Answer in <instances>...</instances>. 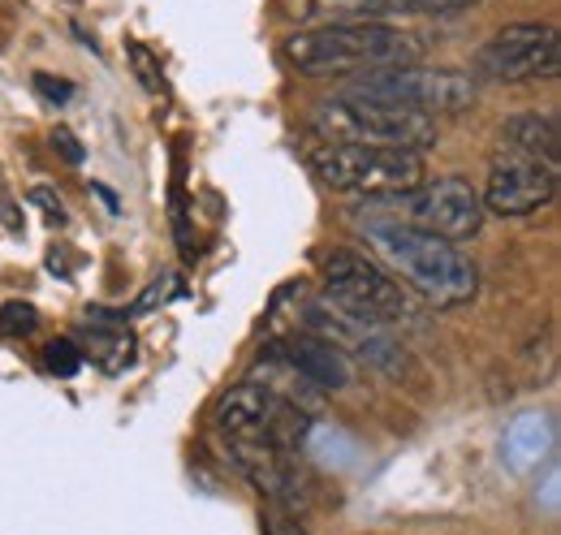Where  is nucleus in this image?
I'll return each mask as SVG.
<instances>
[{
  "label": "nucleus",
  "instance_id": "obj_5",
  "mask_svg": "<svg viewBox=\"0 0 561 535\" xmlns=\"http://www.w3.org/2000/svg\"><path fill=\"white\" fill-rule=\"evenodd\" d=\"M376 207L367 212H380V216H393L402 225H415L423 234H436L445 242H467L480 234L484 225V200L471 182L462 178H436V182H420L415 191H402V195H389V200H371Z\"/></svg>",
  "mask_w": 561,
  "mask_h": 535
},
{
  "label": "nucleus",
  "instance_id": "obj_4",
  "mask_svg": "<svg viewBox=\"0 0 561 535\" xmlns=\"http://www.w3.org/2000/svg\"><path fill=\"white\" fill-rule=\"evenodd\" d=\"M311 173L337 195H367V200L415 191L427 178L420 151L363 147V143H320L311 151Z\"/></svg>",
  "mask_w": 561,
  "mask_h": 535
},
{
  "label": "nucleus",
  "instance_id": "obj_7",
  "mask_svg": "<svg viewBox=\"0 0 561 535\" xmlns=\"http://www.w3.org/2000/svg\"><path fill=\"white\" fill-rule=\"evenodd\" d=\"M324 298L371 325H398L411 316L407 289L358 251H333L324 260Z\"/></svg>",
  "mask_w": 561,
  "mask_h": 535
},
{
  "label": "nucleus",
  "instance_id": "obj_1",
  "mask_svg": "<svg viewBox=\"0 0 561 535\" xmlns=\"http://www.w3.org/2000/svg\"><path fill=\"white\" fill-rule=\"evenodd\" d=\"M358 229L367 234L376 255L432 307H462L480 294V268L454 242H445L436 234H423L415 225H402L393 216H380V212L358 216Z\"/></svg>",
  "mask_w": 561,
  "mask_h": 535
},
{
  "label": "nucleus",
  "instance_id": "obj_2",
  "mask_svg": "<svg viewBox=\"0 0 561 535\" xmlns=\"http://www.w3.org/2000/svg\"><path fill=\"white\" fill-rule=\"evenodd\" d=\"M423 44L385 22H333L316 31H294L285 39V61L307 78H342L389 66H415Z\"/></svg>",
  "mask_w": 561,
  "mask_h": 535
},
{
  "label": "nucleus",
  "instance_id": "obj_13",
  "mask_svg": "<svg viewBox=\"0 0 561 535\" xmlns=\"http://www.w3.org/2000/svg\"><path fill=\"white\" fill-rule=\"evenodd\" d=\"M501 147L523 151V156H536L545 164H558L561 156L558 117H549V113H518V117H510L501 126Z\"/></svg>",
  "mask_w": 561,
  "mask_h": 535
},
{
  "label": "nucleus",
  "instance_id": "obj_17",
  "mask_svg": "<svg viewBox=\"0 0 561 535\" xmlns=\"http://www.w3.org/2000/svg\"><path fill=\"white\" fill-rule=\"evenodd\" d=\"M35 325H39L35 307H26V303H4L0 307V337H31Z\"/></svg>",
  "mask_w": 561,
  "mask_h": 535
},
{
  "label": "nucleus",
  "instance_id": "obj_20",
  "mask_svg": "<svg viewBox=\"0 0 561 535\" xmlns=\"http://www.w3.org/2000/svg\"><path fill=\"white\" fill-rule=\"evenodd\" d=\"M35 91H39L44 100H53V104H66L73 95L70 82H53V73H35Z\"/></svg>",
  "mask_w": 561,
  "mask_h": 535
},
{
  "label": "nucleus",
  "instance_id": "obj_8",
  "mask_svg": "<svg viewBox=\"0 0 561 535\" xmlns=\"http://www.w3.org/2000/svg\"><path fill=\"white\" fill-rule=\"evenodd\" d=\"M561 69V35L549 22H518L476 48V73L492 82H545Z\"/></svg>",
  "mask_w": 561,
  "mask_h": 535
},
{
  "label": "nucleus",
  "instance_id": "obj_11",
  "mask_svg": "<svg viewBox=\"0 0 561 535\" xmlns=\"http://www.w3.org/2000/svg\"><path fill=\"white\" fill-rule=\"evenodd\" d=\"M302 325H307V333L333 341L337 350H354L358 358H367V363H376V367H389V372H398V358H402V350H398V341H393V337L385 333V325H371V320L354 316V311L337 307V303H329V298H316V303H307V311H302Z\"/></svg>",
  "mask_w": 561,
  "mask_h": 535
},
{
  "label": "nucleus",
  "instance_id": "obj_14",
  "mask_svg": "<svg viewBox=\"0 0 561 535\" xmlns=\"http://www.w3.org/2000/svg\"><path fill=\"white\" fill-rule=\"evenodd\" d=\"M130 350H135L130 333L108 311H95V320H91V354L104 363V372H122L130 363Z\"/></svg>",
  "mask_w": 561,
  "mask_h": 535
},
{
  "label": "nucleus",
  "instance_id": "obj_22",
  "mask_svg": "<svg viewBox=\"0 0 561 535\" xmlns=\"http://www.w3.org/2000/svg\"><path fill=\"white\" fill-rule=\"evenodd\" d=\"M53 147L70 160V164H82V147H78V138H73V130H66V126H57L53 130Z\"/></svg>",
  "mask_w": 561,
  "mask_h": 535
},
{
  "label": "nucleus",
  "instance_id": "obj_23",
  "mask_svg": "<svg viewBox=\"0 0 561 535\" xmlns=\"http://www.w3.org/2000/svg\"><path fill=\"white\" fill-rule=\"evenodd\" d=\"M31 200H35V203H44V207H48V216H53L57 225H66V207H61V200H53L48 191H35Z\"/></svg>",
  "mask_w": 561,
  "mask_h": 535
},
{
  "label": "nucleus",
  "instance_id": "obj_6",
  "mask_svg": "<svg viewBox=\"0 0 561 535\" xmlns=\"http://www.w3.org/2000/svg\"><path fill=\"white\" fill-rule=\"evenodd\" d=\"M351 95H371V100L415 109L423 117H440V113H467L476 104V78H467L458 69H427L415 61V66L363 73L351 87Z\"/></svg>",
  "mask_w": 561,
  "mask_h": 535
},
{
  "label": "nucleus",
  "instance_id": "obj_21",
  "mask_svg": "<svg viewBox=\"0 0 561 535\" xmlns=\"http://www.w3.org/2000/svg\"><path fill=\"white\" fill-rule=\"evenodd\" d=\"M169 281H173V276H156V281H151V289L142 294L135 307H130V316H142V311H151L156 303H164V294H169Z\"/></svg>",
  "mask_w": 561,
  "mask_h": 535
},
{
  "label": "nucleus",
  "instance_id": "obj_18",
  "mask_svg": "<svg viewBox=\"0 0 561 535\" xmlns=\"http://www.w3.org/2000/svg\"><path fill=\"white\" fill-rule=\"evenodd\" d=\"M44 363H48V372H57V376H73V372L82 367V350H78L73 341H53V345L44 350Z\"/></svg>",
  "mask_w": 561,
  "mask_h": 535
},
{
  "label": "nucleus",
  "instance_id": "obj_10",
  "mask_svg": "<svg viewBox=\"0 0 561 535\" xmlns=\"http://www.w3.org/2000/svg\"><path fill=\"white\" fill-rule=\"evenodd\" d=\"M558 195V164H545L536 156L501 147L489 164V186H484V212L496 216H531Z\"/></svg>",
  "mask_w": 561,
  "mask_h": 535
},
{
  "label": "nucleus",
  "instance_id": "obj_12",
  "mask_svg": "<svg viewBox=\"0 0 561 535\" xmlns=\"http://www.w3.org/2000/svg\"><path fill=\"white\" fill-rule=\"evenodd\" d=\"M277 354L311 385V389H320V394H342V389H351V380H354L351 358H346V350H337V345L324 341V337L294 333V337H285V341H277Z\"/></svg>",
  "mask_w": 561,
  "mask_h": 535
},
{
  "label": "nucleus",
  "instance_id": "obj_3",
  "mask_svg": "<svg viewBox=\"0 0 561 535\" xmlns=\"http://www.w3.org/2000/svg\"><path fill=\"white\" fill-rule=\"evenodd\" d=\"M311 130L324 143H363V147H393V151H427L436 143V117L415 109L371 100V95H333L320 100L311 113Z\"/></svg>",
  "mask_w": 561,
  "mask_h": 535
},
{
  "label": "nucleus",
  "instance_id": "obj_9",
  "mask_svg": "<svg viewBox=\"0 0 561 535\" xmlns=\"http://www.w3.org/2000/svg\"><path fill=\"white\" fill-rule=\"evenodd\" d=\"M211 419H216L225 441H280V445H294V436L307 428V414L298 406H289L285 398H277L260 380L233 385L225 398L216 401Z\"/></svg>",
  "mask_w": 561,
  "mask_h": 535
},
{
  "label": "nucleus",
  "instance_id": "obj_19",
  "mask_svg": "<svg viewBox=\"0 0 561 535\" xmlns=\"http://www.w3.org/2000/svg\"><path fill=\"white\" fill-rule=\"evenodd\" d=\"M130 61L139 66V78H142V87H147V91H160V87H164V78H156L160 66L151 61V53H147L142 44H130Z\"/></svg>",
  "mask_w": 561,
  "mask_h": 535
},
{
  "label": "nucleus",
  "instance_id": "obj_15",
  "mask_svg": "<svg viewBox=\"0 0 561 535\" xmlns=\"http://www.w3.org/2000/svg\"><path fill=\"white\" fill-rule=\"evenodd\" d=\"M476 4H484V0H337L333 9L376 18V13H458V9H476Z\"/></svg>",
  "mask_w": 561,
  "mask_h": 535
},
{
  "label": "nucleus",
  "instance_id": "obj_16",
  "mask_svg": "<svg viewBox=\"0 0 561 535\" xmlns=\"http://www.w3.org/2000/svg\"><path fill=\"white\" fill-rule=\"evenodd\" d=\"M260 527H264V535H307V514L294 510V505L264 501V510H260Z\"/></svg>",
  "mask_w": 561,
  "mask_h": 535
}]
</instances>
